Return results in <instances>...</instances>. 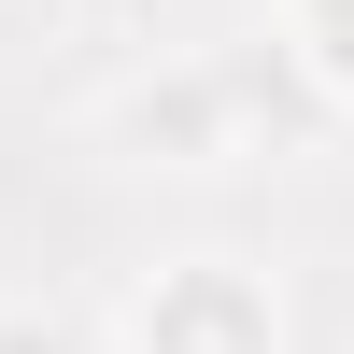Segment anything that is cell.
Returning <instances> with one entry per match:
<instances>
[{"label": "cell", "mask_w": 354, "mask_h": 354, "mask_svg": "<svg viewBox=\"0 0 354 354\" xmlns=\"http://www.w3.org/2000/svg\"><path fill=\"white\" fill-rule=\"evenodd\" d=\"M128 354H283V298L255 255H170L128 283Z\"/></svg>", "instance_id": "obj_1"}, {"label": "cell", "mask_w": 354, "mask_h": 354, "mask_svg": "<svg viewBox=\"0 0 354 354\" xmlns=\"http://www.w3.org/2000/svg\"><path fill=\"white\" fill-rule=\"evenodd\" d=\"M270 28H283V57L326 85V113H354V0H270Z\"/></svg>", "instance_id": "obj_3"}, {"label": "cell", "mask_w": 354, "mask_h": 354, "mask_svg": "<svg viewBox=\"0 0 354 354\" xmlns=\"http://www.w3.org/2000/svg\"><path fill=\"white\" fill-rule=\"evenodd\" d=\"M113 128H128L156 170H213V156H241V85H227V57L213 71H170V85H128Z\"/></svg>", "instance_id": "obj_2"}, {"label": "cell", "mask_w": 354, "mask_h": 354, "mask_svg": "<svg viewBox=\"0 0 354 354\" xmlns=\"http://www.w3.org/2000/svg\"><path fill=\"white\" fill-rule=\"evenodd\" d=\"M0 354H100L71 312H0Z\"/></svg>", "instance_id": "obj_4"}]
</instances>
